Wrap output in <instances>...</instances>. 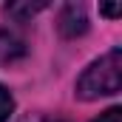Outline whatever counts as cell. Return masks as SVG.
<instances>
[{
	"label": "cell",
	"instance_id": "cell-1",
	"mask_svg": "<svg viewBox=\"0 0 122 122\" xmlns=\"http://www.w3.org/2000/svg\"><path fill=\"white\" fill-rule=\"evenodd\" d=\"M119 85H122V51L114 48L82 71V77L77 80V97L80 99L111 97L119 91Z\"/></svg>",
	"mask_w": 122,
	"mask_h": 122
},
{
	"label": "cell",
	"instance_id": "cell-2",
	"mask_svg": "<svg viewBox=\"0 0 122 122\" xmlns=\"http://www.w3.org/2000/svg\"><path fill=\"white\" fill-rule=\"evenodd\" d=\"M57 29H60L62 37L74 40V37H82L88 31V17H85V9L80 3H68L62 6L60 17H57Z\"/></svg>",
	"mask_w": 122,
	"mask_h": 122
},
{
	"label": "cell",
	"instance_id": "cell-3",
	"mask_svg": "<svg viewBox=\"0 0 122 122\" xmlns=\"http://www.w3.org/2000/svg\"><path fill=\"white\" fill-rule=\"evenodd\" d=\"M23 54H26L23 40L14 37L11 31H0V60L11 62V60H17V57H23Z\"/></svg>",
	"mask_w": 122,
	"mask_h": 122
},
{
	"label": "cell",
	"instance_id": "cell-4",
	"mask_svg": "<svg viewBox=\"0 0 122 122\" xmlns=\"http://www.w3.org/2000/svg\"><path fill=\"white\" fill-rule=\"evenodd\" d=\"M46 3H6V14L14 17V20H26V17H34L37 11H43Z\"/></svg>",
	"mask_w": 122,
	"mask_h": 122
},
{
	"label": "cell",
	"instance_id": "cell-5",
	"mask_svg": "<svg viewBox=\"0 0 122 122\" xmlns=\"http://www.w3.org/2000/svg\"><path fill=\"white\" fill-rule=\"evenodd\" d=\"M11 108H14V99H11V94H9L3 85H0V122H6V119H9Z\"/></svg>",
	"mask_w": 122,
	"mask_h": 122
},
{
	"label": "cell",
	"instance_id": "cell-6",
	"mask_svg": "<svg viewBox=\"0 0 122 122\" xmlns=\"http://www.w3.org/2000/svg\"><path fill=\"white\" fill-rule=\"evenodd\" d=\"M94 122H122V111L119 108H108L105 114H99Z\"/></svg>",
	"mask_w": 122,
	"mask_h": 122
},
{
	"label": "cell",
	"instance_id": "cell-7",
	"mask_svg": "<svg viewBox=\"0 0 122 122\" xmlns=\"http://www.w3.org/2000/svg\"><path fill=\"white\" fill-rule=\"evenodd\" d=\"M119 3H108V6H99V11H102V14H105V17H117V14H119Z\"/></svg>",
	"mask_w": 122,
	"mask_h": 122
},
{
	"label": "cell",
	"instance_id": "cell-8",
	"mask_svg": "<svg viewBox=\"0 0 122 122\" xmlns=\"http://www.w3.org/2000/svg\"><path fill=\"white\" fill-rule=\"evenodd\" d=\"M48 122H62V119H48Z\"/></svg>",
	"mask_w": 122,
	"mask_h": 122
}]
</instances>
